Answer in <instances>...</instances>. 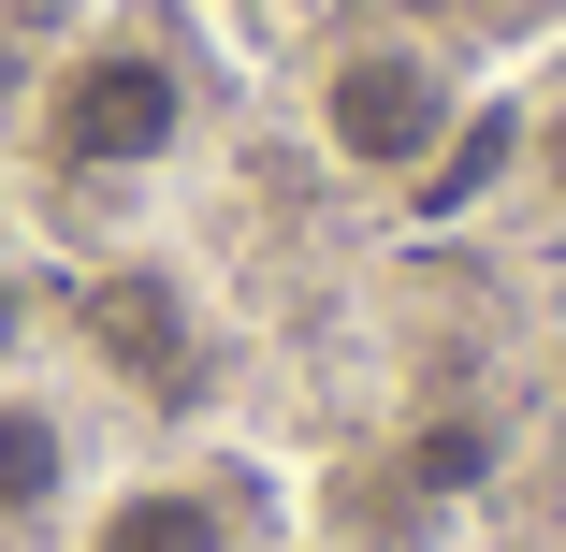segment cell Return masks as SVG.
Returning <instances> with one entry per match:
<instances>
[{
  "label": "cell",
  "instance_id": "6da1fadb",
  "mask_svg": "<svg viewBox=\"0 0 566 552\" xmlns=\"http://www.w3.org/2000/svg\"><path fill=\"white\" fill-rule=\"evenodd\" d=\"M203 132V73L160 15H117L30 73V146L44 175H160L175 146Z\"/></svg>",
  "mask_w": 566,
  "mask_h": 552
},
{
  "label": "cell",
  "instance_id": "7a4b0ae2",
  "mask_svg": "<svg viewBox=\"0 0 566 552\" xmlns=\"http://www.w3.org/2000/svg\"><path fill=\"white\" fill-rule=\"evenodd\" d=\"M450 132H465V73H450L421 30H349L319 59V160L364 175V189H407Z\"/></svg>",
  "mask_w": 566,
  "mask_h": 552
},
{
  "label": "cell",
  "instance_id": "3957f363",
  "mask_svg": "<svg viewBox=\"0 0 566 552\" xmlns=\"http://www.w3.org/2000/svg\"><path fill=\"white\" fill-rule=\"evenodd\" d=\"M73 335L132 407H203V305L160 262H87L73 277Z\"/></svg>",
  "mask_w": 566,
  "mask_h": 552
},
{
  "label": "cell",
  "instance_id": "277c9868",
  "mask_svg": "<svg viewBox=\"0 0 566 552\" xmlns=\"http://www.w3.org/2000/svg\"><path fill=\"white\" fill-rule=\"evenodd\" d=\"M73 552H262V494L233 466H146L73 523Z\"/></svg>",
  "mask_w": 566,
  "mask_h": 552
},
{
  "label": "cell",
  "instance_id": "5b68a950",
  "mask_svg": "<svg viewBox=\"0 0 566 552\" xmlns=\"http://www.w3.org/2000/svg\"><path fill=\"white\" fill-rule=\"evenodd\" d=\"M73 509H87V436H73V407L30 393V378H0V538H59Z\"/></svg>",
  "mask_w": 566,
  "mask_h": 552
},
{
  "label": "cell",
  "instance_id": "8992f818",
  "mask_svg": "<svg viewBox=\"0 0 566 552\" xmlns=\"http://www.w3.org/2000/svg\"><path fill=\"white\" fill-rule=\"evenodd\" d=\"M494 451H509V436H494L480 407H421V421H407V480H421L436 509H465V494L494 480Z\"/></svg>",
  "mask_w": 566,
  "mask_h": 552
},
{
  "label": "cell",
  "instance_id": "52a82bcc",
  "mask_svg": "<svg viewBox=\"0 0 566 552\" xmlns=\"http://www.w3.org/2000/svg\"><path fill=\"white\" fill-rule=\"evenodd\" d=\"M509 160H523V117H465V132L421 160V218H465V204H480Z\"/></svg>",
  "mask_w": 566,
  "mask_h": 552
},
{
  "label": "cell",
  "instance_id": "ba28073f",
  "mask_svg": "<svg viewBox=\"0 0 566 552\" xmlns=\"http://www.w3.org/2000/svg\"><path fill=\"white\" fill-rule=\"evenodd\" d=\"M15 364H30V277L0 262V378H15Z\"/></svg>",
  "mask_w": 566,
  "mask_h": 552
},
{
  "label": "cell",
  "instance_id": "9c48e42d",
  "mask_svg": "<svg viewBox=\"0 0 566 552\" xmlns=\"http://www.w3.org/2000/svg\"><path fill=\"white\" fill-rule=\"evenodd\" d=\"M30 73H44V59H30L15 30H0V102H15V117H30Z\"/></svg>",
  "mask_w": 566,
  "mask_h": 552
},
{
  "label": "cell",
  "instance_id": "30bf717a",
  "mask_svg": "<svg viewBox=\"0 0 566 552\" xmlns=\"http://www.w3.org/2000/svg\"><path fill=\"white\" fill-rule=\"evenodd\" d=\"M523 146H537V175H552V189H566V117H537V132H523Z\"/></svg>",
  "mask_w": 566,
  "mask_h": 552
}]
</instances>
